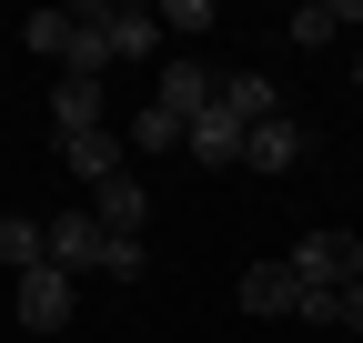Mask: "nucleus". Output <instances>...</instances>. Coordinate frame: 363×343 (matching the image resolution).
<instances>
[{
	"instance_id": "obj_1",
	"label": "nucleus",
	"mask_w": 363,
	"mask_h": 343,
	"mask_svg": "<svg viewBox=\"0 0 363 343\" xmlns=\"http://www.w3.org/2000/svg\"><path fill=\"white\" fill-rule=\"evenodd\" d=\"M353 273H363V232H333V223H323V232H303V242H293V283L343 293Z\"/></svg>"
},
{
	"instance_id": "obj_2",
	"label": "nucleus",
	"mask_w": 363,
	"mask_h": 343,
	"mask_svg": "<svg viewBox=\"0 0 363 343\" xmlns=\"http://www.w3.org/2000/svg\"><path fill=\"white\" fill-rule=\"evenodd\" d=\"M303 142H313L303 121H293V111H272V121H252V132H242V172H262V182H272V172H293V162H303Z\"/></svg>"
},
{
	"instance_id": "obj_3",
	"label": "nucleus",
	"mask_w": 363,
	"mask_h": 343,
	"mask_svg": "<svg viewBox=\"0 0 363 343\" xmlns=\"http://www.w3.org/2000/svg\"><path fill=\"white\" fill-rule=\"evenodd\" d=\"M121 162H131V142L111 132V121H101V132H71V142H61V172H71V182H91V192H101V182H121Z\"/></svg>"
},
{
	"instance_id": "obj_4",
	"label": "nucleus",
	"mask_w": 363,
	"mask_h": 343,
	"mask_svg": "<svg viewBox=\"0 0 363 343\" xmlns=\"http://www.w3.org/2000/svg\"><path fill=\"white\" fill-rule=\"evenodd\" d=\"M51 273H101V223H91V202L51 212Z\"/></svg>"
},
{
	"instance_id": "obj_5",
	"label": "nucleus",
	"mask_w": 363,
	"mask_h": 343,
	"mask_svg": "<svg viewBox=\"0 0 363 343\" xmlns=\"http://www.w3.org/2000/svg\"><path fill=\"white\" fill-rule=\"evenodd\" d=\"M343 30H363V0H303L283 21V40H303V51H333Z\"/></svg>"
},
{
	"instance_id": "obj_6",
	"label": "nucleus",
	"mask_w": 363,
	"mask_h": 343,
	"mask_svg": "<svg viewBox=\"0 0 363 343\" xmlns=\"http://www.w3.org/2000/svg\"><path fill=\"white\" fill-rule=\"evenodd\" d=\"M152 111H172V121H202L212 111V71L182 51V61H162V91H152Z\"/></svg>"
},
{
	"instance_id": "obj_7",
	"label": "nucleus",
	"mask_w": 363,
	"mask_h": 343,
	"mask_svg": "<svg viewBox=\"0 0 363 343\" xmlns=\"http://www.w3.org/2000/svg\"><path fill=\"white\" fill-rule=\"evenodd\" d=\"M212 111H233L242 132H252V121L283 111V91H272V71H233V81H212Z\"/></svg>"
},
{
	"instance_id": "obj_8",
	"label": "nucleus",
	"mask_w": 363,
	"mask_h": 343,
	"mask_svg": "<svg viewBox=\"0 0 363 343\" xmlns=\"http://www.w3.org/2000/svg\"><path fill=\"white\" fill-rule=\"evenodd\" d=\"M233 303L262 323V313H293V303H303V283H293V263H252V273L233 283Z\"/></svg>"
},
{
	"instance_id": "obj_9",
	"label": "nucleus",
	"mask_w": 363,
	"mask_h": 343,
	"mask_svg": "<svg viewBox=\"0 0 363 343\" xmlns=\"http://www.w3.org/2000/svg\"><path fill=\"white\" fill-rule=\"evenodd\" d=\"M21 323H30V333H61V323H71V273H51V263L21 273Z\"/></svg>"
},
{
	"instance_id": "obj_10",
	"label": "nucleus",
	"mask_w": 363,
	"mask_h": 343,
	"mask_svg": "<svg viewBox=\"0 0 363 343\" xmlns=\"http://www.w3.org/2000/svg\"><path fill=\"white\" fill-rule=\"evenodd\" d=\"M182 152H192L202 172H233V162H242V121H233V111H202L192 132H182Z\"/></svg>"
},
{
	"instance_id": "obj_11",
	"label": "nucleus",
	"mask_w": 363,
	"mask_h": 343,
	"mask_svg": "<svg viewBox=\"0 0 363 343\" xmlns=\"http://www.w3.org/2000/svg\"><path fill=\"white\" fill-rule=\"evenodd\" d=\"M51 132H61V142H71V132H101V81H71V71L51 81Z\"/></svg>"
},
{
	"instance_id": "obj_12",
	"label": "nucleus",
	"mask_w": 363,
	"mask_h": 343,
	"mask_svg": "<svg viewBox=\"0 0 363 343\" xmlns=\"http://www.w3.org/2000/svg\"><path fill=\"white\" fill-rule=\"evenodd\" d=\"M91 223H101V232H142V223H152V192L121 172V182H101V192H91Z\"/></svg>"
},
{
	"instance_id": "obj_13",
	"label": "nucleus",
	"mask_w": 363,
	"mask_h": 343,
	"mask_svg": "<svg viewBox=\"0 0 363 343\" xmlns=\"http://www.w3.org/2000/svg\"><path fill=\"white\" fill-rule=\"evenodd\" d=\"M0 263L40 273V263H51V223H40V212H11V223H0Z\"/></svg>"
},
{
	"instance_id": "obj_14",
	"label": "nucleus",
	"mask_w": 363,
	"mask_h": 343,
	"mask_svg": "<svg viewBox=\"0 0 363 343\" xmlns=\"http://www.w3.org/2000/svg\"><path fill=\"white\" fill-rule=\"evenodd\" d=\"M101 21H111V11H81V30H71V61H61L71 81H101V71H111V30H101Z\"/></svg>"
},
{
	"instance_id": "obj_15",
	"label": "nucleus",
	"mask_w": 363,
	"mask_h": 343,
	"mask_svg": "<svg viewBox=\"0 0 363 343\" xmlns=\"http://www.w3.org/2000/svg\"><path fill=\"white\" fill-rule=\"evenodd\" d=\"M101 30H111V61H152L162 51V11H111Z\"/></svg>"
},
{
	"instance_id": "obj_16",
	"label": "nucleus",
	"mask_w": 363,
	"mask_h": 343,
	"mask_svg": "<svg viewBox=\"0 0 363 343\" xmlns=\"http://www.w3.org/2000/svg\"><path fill=\"white\" fill-rule=\"evenodd\" d=\"M71 30H81V11H30V21H21V51H40V61H71Z\"/></svg>"
},
{
	"instance_id": "obj_17",
	"label": "nucleus",
	"mask_w": 363,
	"mask_h": 343,
	"mask_svg": "<svg viewBox=\"0 0 363 343\" xmlns=\"http://www.w3.org/2000/svg\"><path fill=\"white\" fill-rule=\"evenodd\" d=\"M101 273H111V283H142V273H152V242H142V232H101Z\"/></svg>"
},
{
	"instance_id": "obj_18",
	"label": "nucleus",
	"mask_w": 363,
	"mask_h": 343,
	"mask_svg": "<svg viewBox=\"0 0 363 343\" xmlns=\"http://www.w3.org/2000/svg\"><path fill=\"white\" fill-rule=\"evenodd\" d=\"M182 132H192V121H172V111H131V152H182Z\"/></svg>"
},
{
	"instance_id": "obj_19",
	"label": "nucleus",
	"mask_w": 363,
	"mask_h": 343,
	"mask_svg": "<svg viewBox=\"0 0 363 343\" xmlns=\"http://www.w3.org/2000/svg\"><path fill=\"white\" fill-rule=\"evenodd\" d=\"M162 30H182V40L212 30V0H162Z\"/></svg>"
},
{
	"instance_id": "obj_20",
	"label": "nucleus",
	"mask_w": 363,
	"mask_h": 343,
	"mask_svg": "<svg viewBox=\"0 0 363 343\" xmlns=\"http://www.w3.org/2000/svg\"><path fill=\"white\" fill-rule=\"evenodd\" d=\"M293 323H343V293H313V283H303V303H293Z\"/></svg>"
},
{
	"instance_id": "obj_21",
	"label": "nucleus",
	"mask_w": 363,
	"mask_h": 343,
	"mask_svg": "<svg viewBox=\"0 0 363 343\" xmlns=\"http://www.w3.org/2000/svg\"><path fill=\"white\" fill-rule=\"evenodd\" d=\"M353 91H363V51H353Z\"/></svg>"
}]
</instances>
